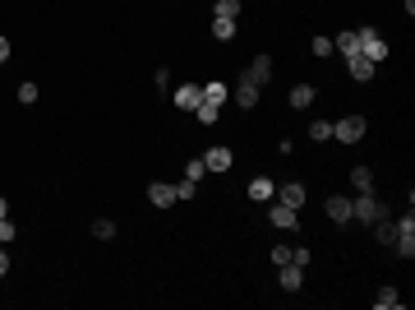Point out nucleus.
Masks as SVG:
<instances>
[{
    "label": "nucleus",
    "mask_w": 415,
    "mask_h": 310,
    "mask_svg": "<svg viewBox=\"0 0 415 310\" xmlns=\"http://www.w3.org/2000/svg\"><path fill=\"white\" fill-rule=\"evenodd\" d=\"M304 287V269L300 264H282V292H300Z\"/></svg>",
    "instance_id": "16"
},
{
    "label": "nucleus",
    "mask_w": 415,
    "mask_h": 310,
    "mask_svg": "<svg viewBox=\"0 0 415 310\" xmlns=\"http://www.w3.org/2000/svg\"><path fill=\"white\" fill-rule=\"evenodd\" d=\"M314 98H319V89H314V84H304V79L295 84L291 93H286V102H291L295 111H304V106H314Z\"/></svg>",
    "instance_id": "13"
},
{
    "label": "nucleus",
    "mask_w": 415,
    "mask_h": 310,
    "mask_svg": "<svg viewBox=\"0 0 415 310\" xmlns=\"http://www.w3.org/2000/svg\"><path fill=\"white\" fill-rule=\"evenodd\" d=\"M217 14H222V19H240V0H217Z\"/></svg>",
    "instance_id": "27"
},
{
    "label": "nucleus",
    "mask_w": 415,
    "mask_h": 310,
    "mask_svg": "<svg viewBox=\"0 0 415 310\" xmlns=\"http://www.w3.org/2000/svg\"><path fill=\"white\" fill-rule=\"evenodd\" d=\"M245 79H254V84L263 89V84L272 79V56H268V51H259V56L250 61V74H245Z\"/></svg>",
    "instance_id": "9"
},
{
    "label": "nucleus",
    "mask_w": 415,
    "mask_h": 310,
    "mask_svg": "<svg viewBox=\"0 0 415 310\" xmlns=\"http://www.w3.org/2000/svg\"><path fill=\"white\" fill-rule=\"evenodd\" d=\"M199 195V181H180V186H175V199H194Z\"/></svg>",
    "instance_id": "28"
},
{
    "label": "nucleus",
    "mask_w": 415,
    "mask_h": 310,
    "mask_svg": "<svg viewBox=\"0 0 415 310\" xmlns=\"http://www.w3.org/2000/svg\"><path fill=\"white\" fill-rule=\"evenodd\" d=\"M346 70H351L355 84H369V79H374V61H369V56H360V51L346 56Z\"/></svg>",
    "instance_id": "8"
},
{
    "label": "nucleus",
    "mask_w": 415,
    "mask_h": 310,
    "mask_svg": "<svg viewBox=\"0 0 415 310\" xmlns=\"http://www.w3.org/2000/svg\"><path fill=\"white\" fill-rule=\"evenodd\" d=\"M245 195H250V199H254V204H268V199L277 195V186H272V181H268V176H254V181H250V186H245Z\"/></svg>",
    "instance_id": "14"
},
{
    "label": "nucleus",
    "mask_w": 415,
    "mask_h": 310,
    "mask_svg": "<svg viewBox=\"0 0 415 310\" xmlns=\"http://www.w3.org/2000/svg\"><path fill=\"white\" fill-rule=\"evenodd\" d=\"M332 46H337L342 56H355V51H360V33H337V37H332Z\"/></svg>",
    "instance_id": "21"
},
{
    "label": "nucleus",
    "mask_w": 415,
    "mask_h": 310,
    "mask_svg": "<svg viewBox=\"0 0 415 310\" xmlns=\"http://www.w3.org/2000/svg\"><path fill=\"white\" fill-rule=\"evenodd\" d=\"M374 306H379V310H401V292H397L392 283H383L379 296H374Z\"/></svg>",
    "instance_id": "17"
},
{
    "label": "nucleus",
    "mask_w": 415,
    "mask_h": 310,
    "mask_svg": "<svg viewBox=\"0 0 415 310\" xmlns=\"http://www.w3.org/2000/svg\"><path fill=\"white\" fill-rule=\"evenodd\" d=\"M309 259H314V255H309V250H304V246H295V250H291V264H300V269H304V264H309Z\"/></svg>",
    "instance_id": "32"
},
{
    "label": "nucleus",
    "mask_w": 415,
    "mask_h": 310,
    "mask_svg": "<svg viewBox=\"0 0 415 310\" xmlns=\"http://www.w3.org/2000/svg\"><path fill=\"white\" fill-rule=\"evenodd\" d=\"M268 222H272V227H282V231H295V227H300V218H295V209L277 204V199H268Z\"/></svg>",
    "instance_id": "7"
},
{
    "label": "nucleus",
    "mask_w": 415,
    "mask_h": 310,
    "mask_svg": "<svg viewBox=\"0 0 415 310\" xmlns=\"http://www.w3.org/2000/svg\"><path fill=\"white\" fill-rule=\"evenodd\" d=\"M0 218H9V199L5 195H0Z\"/></svg>",
    "instance_id": "36"
},
{
    "label": "nucleus",
    "mask_w": 415,
    "mask_h": 310,
    "mask_svg": "<svg viewBox=\"0 0 415 310\" xmlns=\"http://www.w3.org/2000/svg\"><path fill=\"white\" fill-rule=\"evenodd\" d=\"M268 259H272L277 269H282V264H291V246H272V255H268Z\"/></svg>",
    "instance_id": "30"
},
{
    "label": "nucleus",
    "mask_w": 415,
    "mask_h": 310,
    "mask_svg": "<svg viewBox=\"0 0 415 310\" xmlns=\"http://www.w3.org/2000/svg\"><path fill=\"white\" fill-rule=\"evenodd\" d=\"M309 139L314 144H328L332 139V121H309Z\"/></svg>",
    "instance_id": "22"
},
{
    "label": "nucleus",
    "mask_w": 415,
    "mask_h": 310,
    "mask_svg": "<svg viewBox=\"0 0 415 310\" xmlns=\"http://www.w3.org/2000/svg\"><path fill=\"white\" fill-rule=\"evenodd\" d=\"M364 130H369V121H364L360 111H346L342 121H332V139H337V144H360Z\"/></svg>",
    "instance_id": "1"
},
{
    "label": "nucleus",
    "mask_w": 415,
    "mask_h": 310,
    "mask_svg": "<svg viewBox=\"0 0 415 310\" xmlns=\"http://www.w3.org/2000/svg\"><path fill=\"white\" fill-rule=\"evenodd\" d=\"M231 98H235V106H245V111H250V106H259V84H254V79H240L231 89Z\"/></svg>",
    "instance_id": "12"
},
{
    "label": "nucleus",
    "mask_w": 415,
    "mask_h": 310,
    "mask_svg": "<svg viewBox=\"0 0 415 310\" xmlns=\"http://www.w3.org/2000/svg\"><path fill=\"white\" fill-rule=\"evenodd\" d=\"M226 98H231V89H226V84H222V79H212V84H203V102H217V106H222Z\"/></svg>",
    "instance_id": "19"
},
{
    "label": "nucleus",
    "mask_w": 415,
    "mask_h": 310,
    "mask_svg": "<svg viewBox=\"0 0 415 310\" xmlns=\"http://www.w3.org/2000/svg\"><path fill=\"white\" fill-rule=\"evenodd\" d=\"M203 176H208V167H203V153H199V158L185 162V181H203Z\"/></svg>",
    "instance_id": "25"
},
{
    "label": "nucleus",
    "mask_w": 415,
    "mask_h": 310,
    "mask_svg": "<svg viewBox=\"0 0 415 310\" xmlns=\"http://www.w3.org/2000/svg\"><path fill=\"white\" fill-rule=\"evenodd\" d=\"M153 84H157V89L166 93V89H171V70H157V74H153Z\"/></svg>",
    "instance_id": "33"
},
{
    "label": "nucleus",
    "mask_w": 415,
    "mask_h": 310,
    "mask_svg": "<svg viewBox=\"0 0 415 310\" xmlns=\"http://www.w3.org/2000/svg\"><path fill=\"white\" fill-rule=\"evenodd\" d=\"M323 213H328L332 222H351V199H346V195H332L328 204H323Z\"/></svg>",
    "instance_id": "15"
},
{
    "label": "nucleus",
    "mask_w": 415,
    "mask_h": 310,
    "mask_svg": "<svg viewBox=\"0 0 415 310\" xmlns=\"http://www.w3.org/2000/svg\"><path fill=\"white\" fill-rule=\"evenodd\" d=\"M212 37H217V42H231V37H235V19L212 14Z\"/></svg>",
    "instance_id": "18"
},
{
    "label": "nucleus",
    "mask_w": 415,
    "mask_h": 310,
    "mask_svg": "<svg viewBox=\"0 0 415 310\" xmlns=\"http://www.w3.org/2000/svg\"><path fill=\"white\" fill-rule=\"evenodd\" d=\"M277 204H286V209H295V213H300L304 209V199H309V195H304V186H300V181H286V186H277Z\"/></svg>",
    "instance_id": "5"
},
{
    "label": "nucleus",
    "mask_w": 415,
    "mask_h": 310,
    "mask_svg": "<svg viewBox=\"0 0 415 310\" xmlns=\"http://www.w3.org/2000/svg\"><path fill=\"white\" fill-rule=\"evenodd\" d=\"M171 102H175V106H180V111H194V106H199V102H203V84H190V79H185V84H180V89H175V93H171Z\"/></svg>",
    "instance_id": "6"
},
{
    "label": "nucleus",
    "mask_w": 415,
    "mask_h": 310,
    "mask_svg": "<svg viewBox=\"0 0 415 310\" xmlns=\"http://www.w3.org/2000/svg\"><path fill=\"white\" fill-rule=\"evenodd\" d=\"M93 236H97V241H111V236H116V222H111V218H93Z\"/></svg>",
    "instance_id": "24"
},
{
    "label": "nucleus",
    "mask_w": 415,
    "mask_h": 310,
    "mask_svg": "<svg viewBox=\"0 0 415 310\" xmlns=\"http://www.w3.org/2000/svg\"><path fill=\"white\" fill-rule=\"evenodd\" d=\"M9 61V37H0V65Z\"/></svg>",
    "instance_id": "34"
},
{
    "label": "nucleus",
    "mask_w": 415,
    "mask_h": 310,
    "mask_svg": "<svg viewBox=\"0 0 415 310\" xmlns=\"http://www.w3.org/2000/svg\"><path fill=\"white\" fill-rule=\"evenodd\" d=\"M194 116H199L203 125H217V116H222V106H217V102H199V106H194Z\"/></svg>",
    "instance_id": "23"
},
{
    "label": "nucleus",
    "mask_w": 415,
    "mask_h": 310,
    "mask_svg": "<svg viewBox=\"0 0 415 310\" xmlns=\"http://www.w3.org/2000/svg\"><path fill=\"white\" fill-rule=\"evenodd\" d=\"M351 186H355V195L374 190V171H369V167H351Z\"/></svg>",
    "instance_id": "20"
},
{
    "label": "nucleus",
    "mask_w": 415,
    "mask_h": 310,
    "mask_svg": "<svg viewBox=\"0 0 415 310\" xmlns=\"http://www.w3.org/2000/svg\"><path fill=\"white\" fill-rule=\"evenodd\" d=\"M388 51H392L388 37H379L374 28H360V56H369V61L379 65V61H388Z\"/></svg>",
    "instance_id": "3"
},
{
    "label": "nucleus",
    "mask_w": 415,
    "mask_h": 310,
    "mask_svg": "<svg viewBox=\"0 0 415 310\" xmlns=\"http://www.w3.org/2000/svg\"><path fill=\"white\" fill-rule=\"evenodd\" d=\"M9 241H14V222L0 218V246H9Z\"/></svg>",
    "instance_id": "31"
},
{
    "label": "nucleus",
    "mask_w": 415,
    "mask_h": 310,
    "mask_svg": "<svg viewBox=\"0 0 415 310\" xmlns=\"http://www.w3.org/2000/svg\"><path fill=\"white\" fill-rule=\"evenodd\" d=\"M309 51L319 56V61H328V56H332V37H314V42H309Z\"/></svg>",
    "instance_id": "26"
},
{
    "label": "nucleus",
    "mask_w": 415,
    "mask_h": 310,
    "mask_svg": "<svg viewBox=\"0 0 415 310\" xmlns=\"http://www.w3.org/2000/svg\"><path fill=\"white\" fill-rule=\"evenodd\" d=\"M392 246H397L401 259H415V218H411V213L397 218V241H392Z\"/></svg>",
    "instance_id": "4"
},
{
    "label": "nucleus",
    "mask_w": 415,
    "mask_h": 310,
    "mask_svg": "<svg viewBox=\"0 0 415 310\" xmlns=\"http://www.w3.org/2000/svg\"><path fill=\"white\" fill-rule=\"evenodd\" d=\"M19 102H24V106H28V102H37V84H33V79L19 84Z\"/></svg>",
    "instance_id": "29"
},
{
    "label": "nucleus",
    "mask_w": 415,
    "mask_h": 310,
    "mask_svg": "<svg viewBox=\"0 0 415 310\" xmlns=\"http://www.w3.org/2000/svg\"><path fill=\"white\" fill-rule=\"evenodd\" d=\"M9 274V255H5V246H0V278Z\"/></svg>",
    "instance_id": "35"
},
{
    "label": "nucleus",
    "mask_w": 415,
    "mask_h": 310,
    "mask_svg": "<svg viewBox=\"0 0 415 310\" xmlns=\"http://www.w3.org/2000/svg\"><path fill=\"white\" fill-rule=\"evenodd\" d=\"M203 167L208 171H231V149H222V144L203 149Z\"/></svg>",
    "instance_id": "10"
},
{
    "label": "nucleus",
    "mask_w": 415,
    "mask_h": 310,
    "mask_svg": "<svg viewBox=\"0 0 415 310\" xmlns=\"http://www.w3.org/2000/svg\"><path fill=\"white\" fill-rule=\"evenodd\" d=\"M379 218H388V209H383L369 190H364L360 199H351V222H379Z\"/></svg>",
    "instance_id": "2"
},
{
    "label": "nucleus",
    "mask_w": 415,
    "mask_h": 310,
    "mask_svg": "<svg viewBox=\"0 0 415 310\" xmlns=\"http://www.w3.org/2000/svg\"><path fill=\"white\" fill-rule=\"evenodd\" d=\"M148 204H153V209H171V204H175V186L153 181V186H148Z\"/></svg>",
    "instance_id": "11"
}]
</instances>
